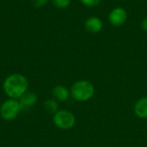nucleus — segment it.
<instances>
[{
  "label": "nucleus",
  "mask_w": 147,
  "mask_h": 147,
  "mask_svg": "<svg viewBox=\"0 0 147 147\" xmlns=\"http://www.w3.org/2000/svg\"><path fill=\"white\" fill-rule=\"evenodd\" d=\"M134 113L140 119H147V96L141 97L136 102Z\"/></svg>",
  "instance_id": "obj_9"
},
{
  "label": "nucleus",
  "mask_w": 147,
  "mask_h": 147,
  "mask_svg": "<svg viewBox=\"0 0 147 147\" xmlns=\"http://www.w3.org/2000/svg\"><path fill=\"white\" fill-rule=\"evenodd\" d=\"M102 27H103L102 21L101 20V18L97 16H90L84 22L85 29L91 34L99 33L102 29Z\"/></svg>",
  "instance_id": "obj_6"
},
{
  "label": "nucleus",
  "mask_w": 147,
  "mask_h": 147,
  "mask_svg": "<svg viewBox=\"0 0 147 147\" xmlns=\"http://www.w3.org/2000/svg\"><path fill=\"white\" fill-rule=\"evenodd\" d=\"M53 122L55 127L59 129L69 130L74 127L76 123V118L71 111L62 109L57 111L53 115Z\"/></svg>",
  "instance_id": "obj_4"
},
{
  "label": "nucleus",
  "mask_w": 147,
  "mask_h": 147,
  "mask_svg": "<svg viewBox=\"0 0 147 147\" xmlns=\"http://www.w3.org/2000/svg\"><path fill=\"white\" fill-rule=\"evenodd\" d=\"M54 7L58 9H65L70 4L71 0H51Z\"/></svg>",
  "instance_id": "obj_11"
},
{
  "label": "nucleus",
  "mask_w": 147,
  "mask_h": 147,
  "mask_svg": "<svg viewBox=\"0 0 147 147\" xmlns=\"http://www.w3.org/2000/svg\"><path fill=\"white\" fill-rule=\"evenodd\" d=\"M3 90L9 98L17 100L28 90V80L22 74H10L4 79Z\"/></svg>",
  "instance_id": "obj_1"
},
{
  "label": "nucleus",
  "mask_w": 147,
  "mask_h": 147,
  "mask_svg": "<svg viewBox=\"0 0 147 147\" xmlns=\"http://www.w3.org/2000/svg\"><path fill=\"white\" fill-rule=\"evenodd\" d=\"M52 94L53 98L59 102H65L69 99L71 96L70 90L64 85H56L52 90Z\"/></svg>",
  "instance_id": "obj_7"
},
{
  "label": "nucleus",
  "mask_w": 147,
  "mask_h": 147,
  "mask_svg": "<svg viewBox=\"0 0 147 147\" xmlns=\"http://www.w3.org/2000/svg\"><path fill=\"white\" fill-rule=\"evenodd\" d=\"M44 109L47 112L50 114H55L59 111V104L55 99H47L44 102Z\"/></svg>",
  "instance_id": "obj_10"
},
{
  "label": "nucleus",
  "mask_w": 147,
  "mask_h": 147,
  "mask_svg": "<svg viewBox=\"0 0 147 147\" xmlns=\"http://www.w3.org/2000/svg\"><path fill=\"white\" fill-rule=\"evenodd\" d=\"M22 106L16 99H7L0 106V115L6 121L15 120L20 114Z\"/></svg>",
  "instance_id": "obj_3"
},
{
  "label": "nucleus",
  "mask_w": 147,
  "mask_h": 147,
  "mask_svg": "<svg viewBox=\"0 0 147 147\" xmlns=\"http://www.w3.org/2000/svg\"><path fill=\"white\" fill-rule=\"evenodd\" d=\"M71 96L77 102H87L90 100L95 93L93 84L87 80L75 82L71 88Z\"/></svg>",
  "instance_id": "obj_2"
},
{
  "label": "nucleus",
  "mask_w": 147,
  "mask_h": 147,
  "mask_svg": "<svg viewBox=\"0 0 147 147\" xmlns=\"http://www.w3.org/2000/svg\"><path fill=\"white\" fill-rule=\"evenodd\" d=\"M49 2V0H34L33 3H34V5L36 7V8H41V7H44L47 3Z\"/></svg>",
  "instance_id": "obj_13"
},
{
  "label": "nucleus",
  "mask_w": 147,
  "mask_h": 147,
  "mask_svg": "<svg viewBox=\"0 0 147 147\" xmlns=\"http://www.w3.org/2000/svg\"><path fill=\"white\" fill-rule=\"evenodd\" d=\"M37 95L34 92L28 90L19 98V102L22 106V109H27L34 106L37 102Z\"/></svg>",
  "instance_id": "obj_8"
},
{
  "label": "nucleus",
  "mask_w": 147,
  "mask_h": 147,
  "mask_svg": "<svg viewBox=\"0 0 147 147\" xmlns=\"http://www.w3.org/2000/svg\"><path fill=\"white\" fill-rule=\"evenodd\" d=\"M127 20V12L122 7H116L113 9L109 14V21L111 25L120 27L123 25Z\"/></svg>",
  "instance_id": "obj_5"
},
{
  "label": "nucleus",
  "mask_w": 147,
  "mask_h": 147,
  "mask_svg": "<svg viewBox=\"0 0 147 147\" xmlns=\"http://www.w3.org/2000/svg\"><path fill=\"white\" fill-rule=\"evenodd\" d=\"M140 28L145 31V32H147V17L144 18L141 22H140Z\"/></svg>",
  "instance_id": "obj_14"
},
{
  "label": "nucleus",
  "mask_w": 147,
  "mask_h": 147,
  "mask_svg": "<svg viewBox=\"0 0 147 147\" xmlns=\"http://www.w3.org/2000/svg\"><path fill=\"white\" fill-rule=\"evenodd\" d=\"M79 1L87 7H96L101 3L102 0H79Z\"/></svg>",
  "instance_id": "obj_12"
}]
</instances>
